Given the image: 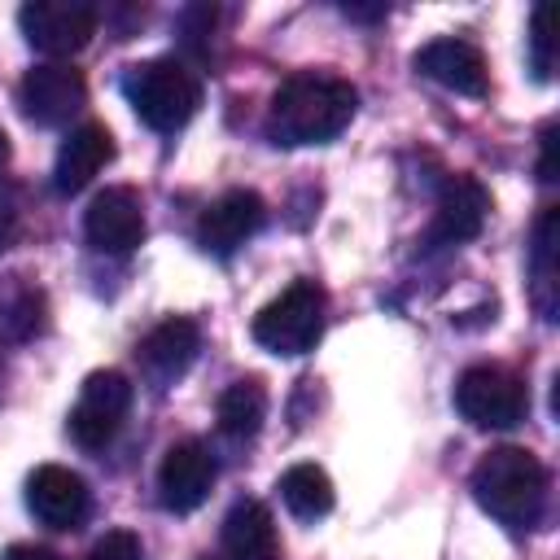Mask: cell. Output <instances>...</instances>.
I'll list each match as a JSON object with an SVG mask.
<instances>
[{
	"mask_svg": "<svg viewBox=\"0 0 560 560\" xmlns=\"http://www.w3.org/2000/svg\"><path fill=\"white\" fill-rule=\"evenodd\" d=\"M538 179L556 184V122H547L538 136Z\"/></svg>",
	"mask_w": 560,
	"mask_h": 560,
	"instance_id": "obj_25",
	"label": "cell"
},
{
	"mask_svg": "<svg viewBox=\"0 0 560 560\" xmlns=\"http://www.w3.org/2000/svg\"><path fill=\"white\" fill-rule=\"evenodd\" d=\"M416 70H420L424 79H433L438 88L459 92V96H486V92H490L486 52H481L472 39H459V35L429 39V44L416 52Z\"/></svg>",
	"mask_w": 560,
	"mask_h": 560,
	"instance_id": "obj_14",
	"label": "cell"
},
{
	"mask_svg": "<svg viewBox=\"0 0 560 560\" xmlns=\"http://www.w3.org/2000/svg\"><path fill=\"white\" fill-rule=\"evenodd\" d=\"M96 4L88 0H31L18 9V26L26 44L44 57H74L96 35Z\"/></svg>",
	"mask_w": 560,
	"mask_h": 560,
	"instance_id": "obj_6",
	"label": "cell"
},
{
	"mask_svg": "<svg viewBox=\"0 0 560 560\" xmlns=\"http://www.w3.org/2000/svg\"><path fill=\"white\" fill-rule=\"evenodd\" d=\"M490 192L472 175H446L438 188L433 223H429V245H464L486 228Z\"/></svg>",
	"mask_w": 560,
	"mask_h": 560,
	"instance_id": "obj_15",
	"label": "cell"
},
{
	"mask_svg": "<svg viewBox=\"0 0 560 560\" xmlns=\"http://www.w3.org/2000/svg\"><path fill=\"white\" fill-rule=\"evenodd\" d=\"M324 289L315 280H293L276 302H267L254 315V341L271 354H306L315 350L319 332H324Z\"/></svg>",
	"mask_w": 560,
	"mask_h": 560,
	"instance_id": "obj_4",
	"label": "cell"
},
{
	"mask_svg": "<svg viewBox=\"0 0 560 560\" xmlns=\"http://www.w3.org/2000/svg\"><path fill=\"white\" fill-rule=\"evenodd\" d=\"M472 499L508 529H534L547 508V468L525 446H494L472 468Z\"/></svg>",
	"mask_w": 560,
	"mask_h": 560,
	"instance_id": "obj_2",
	"label": "cell"
},
{
	"mask_svg": "<svg viewBox=\"0 0 560 560\" xmlns=\"http://www.w3.org/2000/svg\"><path fill=\"white\" fill-rule=\"evenodd\" d=\"M26 508L39 525L48 529H79L88 521V481L74 472V468H61V464H39L31 477H26Z\"/></svg>",
	"mask_w": 560,
	"mask_h": 560,
	"instance_id": "obj_13",
	"label": "cell"
},
{
	"mask_svg": "<svg viewBox=\"0 0 560 560\" xmlns=\"http://www.w3.org/2000/svg\"><path fill=\"white\" fill-rule=\"evenodd\" d=\"M267 219V206L258 192L249 188H228L223 197H214L201 219H197V245L214 258H232Z\"/></svg>",
	"mask_w": 560,
	"mask_h": 560,
	"instance_id": "obj_12",
	"label": "cell"
},
{
	"mask_svg": "<svg viewBox=\"0 0 560 560\" xmlns=\"http://www.w3.org/2000/svg\"><path fill=\"white\" fill-rule=\"evenodd\" d=\"M455 411L477 429H512L529 411L525 381L499 363H472L455 381Z\"/></svg>",
	"mask_w": 560,
	"mask_h": 560,
	"instance_id": "obj_5",
	"label": "cell"
},
{
	"mask_svg": "<svg viewBox=\"0 0 560 560\" xmlns=\"http://www.w3.org/2000/svg\"><path fill=\"white\" fill-rule=\"evenodd\" d=\"M109 158H114V136H109L101 122H79V127L61 140V149H57V162H52V188H57L61 197L88 188V184L105 171Z\"/></svg>",
	"mask_w": 560,
	"mask_h": 560,
	"instance_id": "obj_16",
	"label": "cell"
},
{
	"mask_svg": "<svg viewBox=\"0 0 560 560\" xmlns=\"http://www.w3.org/2000/svg\"><path fill=\"white\" fill-rule=\"evenodd\" d=\"M359 109V92L354 83L337 79V74H289L267 109V140L298 149V144H328L332 136H341L350 127Z\"/></svg>",
	"mask_w": 560,
	"mask_h": 560,
	"instance_id": "obj_1",
	"label": "cell"
},
{
	"mask_svg": "<svg viewBox=\"0 0 560 560\" xmlns=\"http://www.w3.org/2000/svg\"><path fill=\"white\" fill-rule=\"evenodd\" d=\"M556 223L560 210L547 206L534 223V245H529V276H534V306L542 319H556Z\"/></svg>",
	"mask_w": 560,
	"mask_h": 560,
	"instance_id": "obj_20",
	"label": "cell"
},
{
	"mask_svg": "<svg viewBox=\"0 0 560 560\" xmlns=\"http://www.w3.org/2000/svg\"><path fill=\"white\" fill-rule=\"evenodd\" d=\"M214 420H219V433L232 438V442H245L262 429L267 420V389L258 376H241L232 381L223 394H219V407H214Z\"/></svg>",
	"mask_w": 560,
	"mask_h": 560,
	"instance_id": "obj_18",
	"label": "cell"
},
{
	"mask_svg": "<svg viewBox=\"0 0 560 560\" xmlns=\"http://www.w3.org/2000/svg\"><path fill=\"white\" fill-rule=\"evenodd\" d=\"M529 70L538 83H547L556 70V35H551V9L547 4H538L529 18Z\"/></svg>",
	"mask_w": 560,
	"mask_h": 560,
	"instance_id": "obj_22",
	"label": "cell"
},
{
	"mask_svg": "<svg viewBox=\"0 0 560 560\" xmlns=\"http://www.w3.org/2000/svg\"><path fill=\"white\" fill-rule=\"evenodd\" d=\"M22 188L13 184V179H0V254L18 241V232H22Z\"/></svg>",
	"mask_w": 560,
	"mask_h": 560,
	"instance_id": "obj_23",
	"label": "cell"
},
{
	"mask_svg": "<svg viewBox=\"0 0 560 560\" xmlns=\"http://www.w3.org/2000/svg\"><path fill=\"white\" fill-rule=\"evenodd\" d=\"M197 350H201V328H197L192 319H184V315L162 319V324L149 328V332L140 337V346H136V363H140L144 385L158 389V394L171 389V385L192 368Z\"/></svg>",
	"mask_w": 560,
	"mask_h": 560,
	"instance_id": "obj_11",
	"label": "cell"
},
{
	"mask_svg": "<svg viewBox=\"0 0 560 560\" xmlns=\"http://www.w3.org/2000/svg\"><path fill=\"white\" fill-rule=\"evenodd\" d=\"M88 560H144V547H140V538L131 529H109L105 538L92 542Z\"/></svg>",
	"mask_w": 560,
	"mask_h": 560,
	"instance_id": "obj_24",
	"label": "cell"
},
{
	"mask_svg": "<svg viewBox=\"0 0 560 560\" xmlns=\"http://www.w3.org/2000/svg\"><path fill=\"white\" fill-rule=\"evenodd\" d=\"M83 236L101 254H131L144 241V201L136 188L114 184L83 210Z\"/></svg>",
	"mask_w": 560,
	"mask_h": 560,
	"instance_id": "obj_9",
	"label": "cell"
},
{
	"mask_svg": "<svg viewBox=\"0 0 560 560\" xmlns=\"http://www.w3.org/2000/svg\"><path fill=\"white\" fill-rule=\"evenodd\" d=\"M131 381L118 372V368H105V372H92L79 389V402L70 407V438L83 446V451H101L114 442V433L122 429L127 411H131Z\"/></svg>",
	"mask_w": 560,
	"mask_h": 560,
	"instance_id": "obj_7",
	"label": "cell"
},
{
	"mask_svg": "<svg viewBox=\"0 0 560 560\" xmlns=\"http://www.w3.org/2000/svg\"><path fill=\"white\" fill-rule=\"evenodd\" d=\"M18 105H22V114H26L31 122H39V127H61V122H70V118L88 105V83H83V74H79L74 66H66V61H44V66H35V70L22 74V83H18Z\"/></svg>",
	"mask_w": 560,
	"mask_h": 560,
	"instance_id": "obj_8",
	"label": "cell"
},
{
	"mask_svg": "<svg viewBox=\"0 0 560 560\" xmlns=\"http://www.w3.org/2000/svg\"><path fill=\"white\" fill-rule=\"evenodd\" d=\"M0 560H61L52 547H35V542H13Z\"/></svg>",
	"mask_w": 560,
	"mask_h": 560,
	"instance_id": "obj_26",
	"label": "cell"
},
{
	"mask_svg": "<svg viewBox=\"0 0 560 560\" xmlns=\"http://www.w3.org/2000/svg\"><path fill=\"white\" fill-rule=\"evenodd\" d=\"M4 162H9V136L0 131V166H4Z\"/></svg>",
	"mask_w": 560,
	"mask_h": 560,
	"instance_id": "obj_28",
	"label": "cell"
},
{
	"mask_svg": "<svg viewBox=\"0 0 560 560\" xmlns=\"http://www.w3.org/2000/svg\"><path fill=\"white\" fill-rule=\"evenodd\" d=\"M44 328V293L22 276L0 284V341H31Z\"/></svg>",
	"mask_w": 560,
	"mask_h": 560,
	"instance_id": "obj_21",
	"label": "cell"
},
{
	"mask_svg": "<svg viewBox=\"0 0 560 560\" xmlns=\"http://www.w3.org/2000/svg\"><path fill=\"white\" fill-rule=\"evenodd\" d=\"M122 96L131 101V109L144 127L179 131L201 105V79L192 74V66H184L175 57H149V61L127 66Z\"/></svg>",
	"mask_w": 560,
	"mask_h": 560,
	"instance_id": "obj_3",
	"label": "cell"
},
{
	"mask_svg": "<svg viewBox=\"0 0 560 560\" xmlns=\"http://www.w3.org/2000/svg\"><path fill=\"white\" fill-rule=\"evenodd\" d=\"M341 13L346 18H359V22H372V18H385V9L376 4V9H363V4H341Z\"/></svg>",
	"mask_w": 560,
	"mask_h": 560,
	"instance_id": "obj_27",
	"label": "cell"
},
{
	"mask_svg": "<svg viewBox=\"0 0 560 560\" xmlns=\"http://www.w3.org/2000/svg\"><path fill=\"white\" fill-rule=\"evenodd\" d=\"M223 551L228 560H280V534L258 499H236L223 516Z\"/></svg>",
	"mask_w": 560,
	"mask_h": 560,
	"instance_id": "obj_17",
	"label": "cell"
},
{
	"mask_svg": "<svg viewBox=\"0 0 560 560\" xmlns=\"http://www.w3.org/2000/svg\"><path fill=\"white\" fill-rule=\"evenodd\" d=\"M201 560H219V556H201Z\"/></svg>",
	"mask_w": 560,
	"mask_h": 560,
	"instance_id": "obj_29",
	"label": "cell"
},
{
	"mask_svg": "<svg viewBox=\"0 0 560 560\" xmlns=\"http://www.w3.org/2000/svg\"><path fill=\"white\" fill-rule=\"evenodd\" d=\"M276 490H280V503L298 521H319V516L332 512V481H328V472L319 464H293V468H284V477H280Z\"/></svg>",
	"mask_w": 560,
	"mask_h": 560,
	"instance_id": "obj_19",
	"label": "cell"
},
{
	"mask_svg": "<svg viewBox=\"0 0 560 560\" xmlns=\"http://www.w3.org/2000/svg\"><path fill=\"white\" fill-rule=\"evenodd\" d=\"M214 477H219V464H214L210 446L197 438H184L158 464V499L166 512H192L210 499Z\"/></svg>",
	"mask_w": 560,
	"mask_h": 560,
	"instance_id": "obj_10",
	"label": "cell"
}]
</instances>
